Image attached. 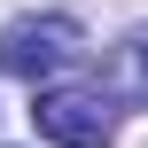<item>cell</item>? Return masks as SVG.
Returning <instances> with one entry per match:
<instances>
[{
	"label": "cell",
	"instance_id": "1",
	"mask_svg": "<svg viewBox=\"0 0 148 148\" xmlns=\"http://www.w3.org/2000/svg\"><path fill=\"white\" fill-rule=\"evenodd\" d=\"M31 125H39V140H55V148H109L117 140V101L101 86H39Z\"/></svg>",
	"mask_w": 148,
	"mask_h": 148
},
{
	"label": "cell",
	"instance_id": "2",
	"mask_svg": "<svg viewBox=\"0 0 148 148\" xmlns=\"http://www.w3.org/2000/svg\"><path fill=\"white\" fill-rule=\"evenodd\" d=\"M78 55V23L70 16H16L8 31H0V70L8 78H55L62 62Z\"/></svg>",
	"mask_w": 148,
	"mask_h": 148
},
{
	"label": "cell",
	"instance_id": "3",
	"mask_svg": "<svg viewBox=\"0 0 148 148\" xmlns=\"http://www.w3.org/2000/svg\"><path fill=\"white\" fill-rule=\"evenodd\" d=\"M109 86H117L125 101H148V31H133V39L109 55Z\"/></svg>",
	"mask_w": 148,
	"mask_h": 148
}]
</instances>
